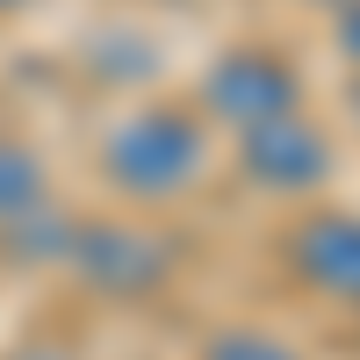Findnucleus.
I'll return each instance as SVG.
<instances>
[{
	"instance_id": "nucleus-1",
	"label": "nucleus",
	"mask_w": 360,
	"mask_h": 360,
	"mask_svg": "<svg viewBox=\"0 0 360 360\" xmlns=\"http://www.w3.org/2000/svg\"><path fill=\"white\" fill-rule=\"evenodd\" d=\"M101 180L130 209H166L195 195L217 159V130L195 115V101H137L101 130Z\"/></svg>"
},
{
	"instance_id": "nucleus-2",
	"label": "nucleus",
	"mask_w": 360,
	"mask_h": 360,
	"mask_svg": "<svg viewBox=\"0 0 360 360\" xmlns=\"http://www.w3.org/2000/svg\"><path fill=\"white\" fill-rule=\"evenodd\" d=\"M310 94V79L303 65L281 51V44H231L217 51L202 65L195 79V115L209 130H259V123H274V115H295Z\"/></svg>"
},
{
	"instance_id": "nucleus-3",
	"label": "nucleus",
	"mask_w": 360,
	"mask_h": 360,
	"mask_svg": "<svg viewBox=\"0 0 360 360\" xmlns=\"http://www.w3.org/2000/svg\"><path fill=\"white\" fill-rule=\"evenodd\" d=\"M231 159L245 173L252 195H274V202H310L332 188V166H339V137L317 123L310 108L274 115L259 130H238L231 137Z\"/></svg>"
},
{
	"instance_id": "nucleus-4",
	"label": "nucleus",
	"mask_w": 360,
	"mask_h": 360,
	"mask_svg": "<svg viewBox=\"0 0 360 360\" xmlns=\"http://www.w3.org/2000/svg\"><path fill=\"white\" fill-rule=\"evenodd\" d=\"M65 266L79 288L108 295V303H144L173 281V238L152 224H72L65 231Z\"/></svg>"
},
{
	"instance_id": "nucleus-5",
	"label": "nucleus",
	"mask_w": 360,
	"mask_h": 360,
	"mask_svg": "<svg viewBox=\"0 0 360 360\" xmlns=\"http://www.w3.org/2000/svg\"><path fill=\"white\" fill-rule=\"evenodd\" d=\"M281 266L332 310H360V209H310L281 231Z\"/></svg>"
},
{
	"instance_id": "nucleus-6",
	"label": "nucleus",
	"mask_w": 360,
	"mask_h": 360,
	"mask_svg": "<svg viewBox=\"0 0 360 360\" xmlns=\"http://www.w3.org/2000/svg\"><path fill=\"white\" fill-rule=\"evenodd\" d=\"M37 209H51V166L29 137L0 130V231L8 224H29Z\"/></svg>"
},
{
	"instance_id": "nucleus-7",
	"label": "nucleus",
	"mask_w": 360,
	"mask_h": 360,
	"mask_svg": "<svg viewBox=\"0 0 360 360\" xmlns=\"http://www.w3.org/2000/svg\"><path fill=\"white\" fill-rule=\"evenodd\" d=\"M195 360H303L281 332H266V324H224V332H209Z\"/></svg>"
},
{
	"instance_id": "nucleus-8",
	"label": "nucleus",
	"mask_w": 360,
	"mask_h": 360,
	"mask_svg": "<svg viewBox=\"0 0 360 360\" xmlns=\"http://www.w3.org/2000/svg\"><path fill=\"white\" fill-rule=\"evenodd\" d=\"M332 51L353 65V79H360V0H339L332 8Z\"/></svg>"
},
{
	"instance_id": "nucleus-9",
	"label": "nucleus",
	"mask_w": 360,
	"mask_h": 360,
	"mask_svg": "<svg viewBox=\"0 0 360 360\" xmlns=\"http://www.w3.org/2000/svg\"><path fill=\"white\" fill-rule=\"evenodd\" d=\"M29 8V0H0V22H8V15H22Z\"/></svg>"
},
{
	"instance_id": "nucleus-10",
	"label": "nucleus",
	"mask_w": 360,
	"mask_h": 360,
	"mask_svg": "<svg viewBox=\"0 0 360 360\" xmlns=\"http://www.w3.org/2000/svg\"><path fill=\"white\" fill-rule=\"evenodd\" d=\"M317 8H339V0H317Z\"/></svg>"
},
{
	"instance_id": "nucleus-11",
	"label": "nucleus",
	"mask_w": 360,
	"mask_h": 360,
	"mask_svg": "<svg viewBox=\"0 0 360 360\" xmlns=\"http://www.w3.org/2000/svg\"><path fill=\"white\" fill-rule=\"evenodd\" d=\"M166 8H188V0H166Z\"/></svg>"
},
{
	"instance_id": "nucleus-12",
	"label": "nucleus",
	"mask_w": 360,
	"mask_h": 360,
	"mask_svg": "<svg viewBox=\"0 0 360 360\" xmlns=\"http://www.w3.org/2000/svg\"><path fill=\"white\" fill-rule=\"evenodd\" d=\"M353 108H360V94H353Z\"/></svg>"
}]
</instances>
